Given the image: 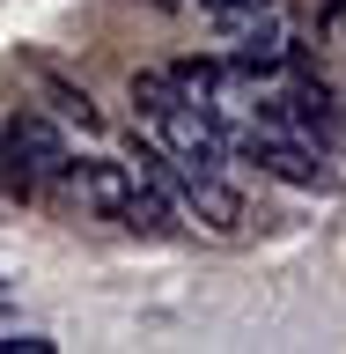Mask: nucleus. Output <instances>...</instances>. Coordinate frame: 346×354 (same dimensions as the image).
<instances>
[{"label":"nucleus","instance_id":"nucleus-1","mask_svg":"<svg viewBox=\"0 0 346 354\" xmlns=\"http://www.w3.org/2000/svg\"><path fill=\"white\" fill-rule=\"evenodd\" d=\"M236 155H251L258 170H273V177H287V185H325V155H317V140H302V133H287V126H273V118H243V133L229 140Z\"/></svg>","mask_w":346,"mask_h":354},{"label":"nucleus","instance_id":"nucleus-2","mask_svg":"<svg viewBox=\"0 0 346 354\" xmlns=\"http://www.w3.org/2000/svg\"><path fill=\"white\" fill-rule=\"evenodd\" d=\"M155 148L170 162H184V170H221L229 133H221V118L206 104H170V111H155Z\"/></svg>","mask_w":346,"mask_h":354},{"label":"nucleus","instance_id":"nucleus-3","mask_svg":"<svg viewBox=\"0 0 346 354\" xmlns=\"http://www.w3.org/2000/svg\"><path fill=\"white\" fill-rule=\"evenodd\" d=\"M177 207H184L199 229H214V236H236L243 229V192L221 170H184L177 177Z\"/></svg>","mask_w":346,"mask_h":354},{"label":"nucleus","instance_id":"nucleus-4","mask_svg":"<svg viewBox=\"0 0 346 354\" xmlns=\"http://www.w3.org/2000/svg\"><path fill=\"white\" fill-rule=\"evenodd\" d=\"M0 148L22 155L37 177H59L66 162H74V155H66V133L52 126V118H37V111H15V118H8V133H0Z\"/></svg>","mask_w":346,"mask_h":354},{"label":"nucleus","instance_id":"nucleus-5","mask_svg":"<svg viewBox=\"0 0 346 354\" xmlns=\"http://www.w3.org/2000/svg\"><path fill=\"white\" fill-rule=\"evenodd\" d=\"M59 177L81 192V207H96V214H110V221H126L133 192H140V177H133L126 162H66Z\"/></svg>","mask_w":346,"mask_h":354},{"label":"nucleus","instance_id":"nucleus-6","mask_svg":"<svg viewBox=\"0 0 346 354\" xmlns=\"http://www.w3.org/2000/svg\"><path fill=\"white\" fill-rule=\"evenodd\" d=\"M37 82H44V96H52V111H59V118H74V126H81V133H96V126H104V111L88 104V88L59 82V74H37Z\"/></svg>","mask_w":346,"mask_h":354},{"label":"nucleus","instance_id":"nucleus-7","mask_svg":"<svg viewBox=\"0 0 346 354\" xmlns=\"http://www.w3.org/2000/svg\"><path fill=\"white\" fill-rule=\"evenodd\" d=\"M133 104H140V118L184 104V96H177V74H170V66H140V74H133Z\"/></svg>","mask_w":346,"mask_h":354},{"label":"nucleus","instance_id":"nucleus-8","mask_svg":"<svg viewBox=\"0 0 346 354\" xmlns=\"http://www.w3.org/2000/svg\"><path fill=\"white\" fill-rule=\"evenodd\" d=\"M0 354H52V339H37V332H0Z\"/></svg>","mask_w":346,"mask_h":354},{"label":"nucleus","instance_id":"nucleus-9","mask_svg":"<svg viewBox=\"0 0 346 354\" xmlns=\"http://www.w3.org/2000/svg\"><path fill=\"white\" fill-rule=\"evenodd\" d=\"M199 8H236V0H199Z\"/></svg>","mask_w":346,"mask_h":354},{"label":"nucleus","instance_id":"nucleus-10","mask_svg":"<svg viewBox=\"0 0 346 354\" xmlns=\"http://www.w3.org/2000/svg\"><path fill=\"white\" fill-rule=\"evenodd\" d=\"M236 8H273V0H236Z\"/></svg>","mask_w":346,"mask_h":354},{"label":"nucleus","instance_id":"nucleus-11","mask_svg":"<svg viewBox=\"0 0 346 354\" xmlns=\"http://www.w3.org/2000/svg\"><path fill=\"white\" fill-rule=\"evenodd\" d=\"M0 303H8V281H0Z\"/></svg>","mask_w":346,"mask_h":354}]
</instances>
